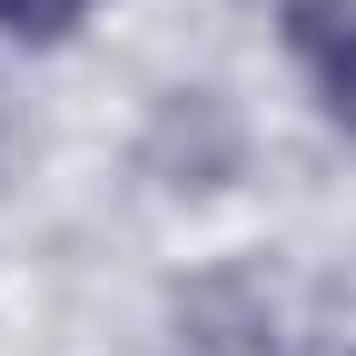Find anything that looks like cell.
Instances as JSON below:
<instances>
[{"instance_id":"cell-1","label":"cell","mask_w":356,"mask_h":356,"mask_svg":"<svg viewBox=\"0 0 356 356\" xmlns=\"http://www.w3.org/2000/svg\"><path fill=\"white\" fill-rule=\"evenodd\" d=\"M277 40L337 129H356V0H277Z\"/></svg>"},{"instance_id":"cell-2","label":"cell","mask_w":356,"mask_h":356,"mask_svg":"<svg viewBox=\"0 0 356 356\" xmlns=\"http://www.w3.org/2000/svg\"><path fill=\"white\" fill-rule=\"evenodd\" d=\"M79 20L89 0H0V40H20V50H60Z\"/></svg>"}]
</instances>
